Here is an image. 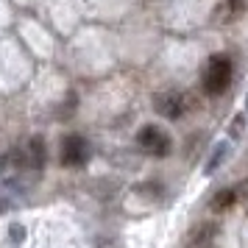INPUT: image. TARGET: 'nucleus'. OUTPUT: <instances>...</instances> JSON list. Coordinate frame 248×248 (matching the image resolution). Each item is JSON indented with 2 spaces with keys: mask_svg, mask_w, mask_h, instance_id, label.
<instances>
[{
  "mask_svg": "<svg viewBox=\"0 0 248 248\" xmlns=\"http://www.w3.org/2000/svg\"><path fill=\"white\" fill-rule=\"evenodd\" d=\"M232 76H234V64L226 53H215V56L206 59V67L201 73V87L206 95H220V92L232 84Z\"/></svg>",
  "mask_w": 248,
  "mask_h": 248,
  "instance_id": "obj_1",
  "label": "nucleus"
},
{
  "mask_svg": "<svg viewBox=\"0 0 248 248\" xmlns=\"http://www.w3.org/2000/svg\"><path fill=\"white\" fill-rule=\"evenodd\" d=\"M154 106H156V112L162 114V117H168V120H179V117H184V114L192 109V98L190 95H184V92L168 90V92L154 95Z\"/></svg>",
  "mask_w": 248,
  "mask_h": 248,
  "instance_id": "obj_2",
  "label": "nucleus"
},
{
  "mask_svg": "<svg viewBox=\"0 0 248 248\" xmlns=\"http://www.w3.org/2000/svg\"><path fill=\"white\" fill-rule=\"evenodd\" d=\"M59 159L64 168H81L90 162V142L81 134H67L59 145Z\"/></svg>",
  "mask_w": 248,
  "mask_h": 248,
  "instance_id": "obj_3",
  "label": "nucleus"
},
{
  "mask_svg": "<svg viewBox=\"0 0 248 248\" xmlns=\"http://www.w3.org/2000/svg\"><path fill=\"white\" fill-rule=\"evenodd\" d=\"M137 145L142 148L151 156H168L170 154V137L165 128L159 125H142L137 134Z\"/></svg>",
  "mask_w": 248,
  "mask_h": 248,
  "instance_id": "obj_4",
  "label": "nucleus"
},
{
  "mask_svg": "<svg viewBox=\"0 0 248 248\" xmlns=\"http://www.w3.org/2000/svg\"><path fill=\"white\" fill-rule=\"evenodd\" d=\"M248 9V0H223L217 9H215V20L217 23H232V20H240Z\"/></svg>",
  "mask_w": 248,
  "mask_h": 248,
  "instance_id": "obj_5",
  "label": "nucleus"
},
{
  "mask_svg": "<svg viewBox=\"0 0 248 248\" xmlns=\"http://www.w3.org/2000/svg\"><path fill=\"white\" fill-rule=\"evenodd\" d=\"M243 198V190L240 187H226V190L220 192H215V198H212V212H226V209H232L237 201Z\"/></svg>",
  "mask_w": 248,
  "mask_h": 248,
  "instance_id": "obj_6",
  "label": "nucleus"
},
{
  "mask_svg": "<svg viewBox=\"0 0 248 248\" xmlns=\"http://www.w3.org/2000/svg\"><path fill=\"white\" fill-rule=\"evenodd\" d=\"M229 154H232V142H229V140L217 142V145L212 148V156H209V162L203 165V173H206V176H212L215 170H217V168L226 162V159H229Z\"/></svg>",
  "mask_w": 248,
  "mask_h": 248,
  "instance_id": "obj_7",
  "label": "nucleus"
},
{
  "mask_svg": "<svg viewBox=\"0 0 248 248\" xmlns=\"http://www.w3.org/2000/svg\"><path fill=\"white\" fill-rule=\"evenodd\" d=\"M246 128V117L243 114H237L234 117V123H232V137H240V131Z\"/></svg>",
  "mask_w": 248,
  "mask_h": 248,
  "instance_id": "obj_8",
  "label": "nucleus"
},
{
  "mask_svg": "<svg viewBox=\"0 0 248 248\" xmlns=\"http://www.w3.org/2000/svg\"><path fill=\"white\" fill-rule=\"evenodd\" d=\"M246 106H248V101H246Z\"/></svg>",
  "mask_w": 248,
  "mask_h": 248,
  "instance_id": "obj_9",
  "label": "nucleus"
}]
</instances>
